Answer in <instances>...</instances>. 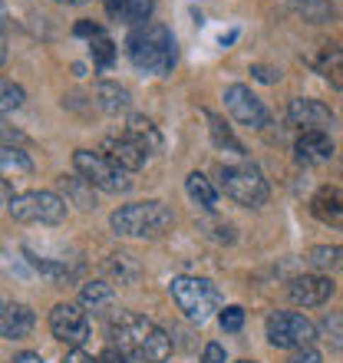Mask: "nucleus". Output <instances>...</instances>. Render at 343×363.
<instances>
[{"instance_id": "38", "label": "nucleus", "mask_w": 343, "mask_h": 363, "mask_svg": "<svg viewBox=\"0 0 343 363\" xmlns=\"http://www.w3.org/2000/svg\"><path fill=\"white\" fill-rule=\"evenodd\" d=\"M63 363H99V360H93V357L86 354L83 347H73L67 357H63Z\"/></svg>"}, {"instance_id": "45", "label": "nucleus", "mask_w": 343, "mask_h": 363, "mask_svg": "<svg viewBox=\"0 0 343 363\" xmlns=\"http://www.w3.org/2000/svg\"><path fill=\"white\" fill-rule=\"evenodd\" d=\"M0 314H4V304H0Z\"/></svg>"}, {"instance_id": "18", "label": "nucleus", "mask_w": 343, "mask_h": 363, "mask_svg": "<svg viewBox=\"0 0 343 363\" xmlns=\"http://www.w3.org/2000/svg\"><path fill=\"white\" fill-rule=\"evenodd\" d=\"M116 301V291L109 281H89V284L79 287V304L86 307V311H93V314H103V311H109Z\"/></svg>"}, {"instance_id": "33", "label": "nucleus", "mask_w": 343, "mask_h": 363, "mask_svg": "<svg viewBox=\"0 0 343 363\" xmlns=\"http://www.w3.org/2000/svg\"><path fill=\"white\" fill-rule=\"evenodd\" d=\"M13 143H27V135L17 133L13 125H7L4 119H0V145H13Z\"/></svg>"}, {"instance_id": "42", "label": "nucleus", "mask_w": 343, "mask_h": 363, "mask_svg": "<svg viewBox=\"0 0 343 363\" xmlns=\"http://www.w3.org/2000/svg\"><path fill=\"white\" fill-rule=\"evenodd\" d=\"M4 60H7V40H4V33H0V67H4Z\"/></svg>"}, {"instance_id": "30", "label": "nucleus", "mask_w": 343, "mask_h": 363, "mask_svg": "<svg viewBox=\"0 0 343 363\" xmlns=\"http://www.w3.org/2000/svg\"><path fill=\"white\" fill-rule=\"evenodd\" d=\"M23 99H27L23 86H17V83H10V79L0 77V113H13V109H20Z\"/></svg>"}, {"instance_id": "12", "label": "nucleus", "mask_w": 343, "mask_h": 363, "mask_svg": "<svg viewBox=\"0 0 343 363\" xmlns=\"http://www.w3.org/2000/svg\"><path fill=\"white\" fill-rule=\"evenodd\" d=\"M287 297L300 307H320L334 297V281L330 274H300L287 284Z\"/></svg>"}, {"instance_id": "41", "label": "nucleus", "mask_w": 343, "mask_h": 363, "mask_svg": "<svg viewBox=\"0 0 343 363\" xmlns=\"http://www.w3.org/2000/svg\"><path fill=\"white\" fill-rule=\"evenodd\" d=\"M13 363H43V360H40V354H30V350H23V354L13 357Z\"/></svg>"}, {"instance_id": "21", "label": "nucleus", "mask_w": 343, "mask_h": 363, "mask_svg": "<svg viewBox=\"0 0 343 363\" xmlns=\"http://www.w3.org/2000/svg\"><path fill=\"white\" fill-rule=\"evenodd\" d=\"M307 261L320 274H334V271H343V248L340 245H317V248H310Z\"/></svg>"}, {"instance_id": "27", "label": "nucleus", "mask_w": 343, "mask_h": 363, "mask_svg": "<svg viewBox=\"0 0 343 363\" xmlns=\"http://www.w3.org/2000/svg\"><path fill=\"white\" fill-rule=\"evenodd\" d=\"M60 185H63V189L73 195V201H77L79 208H96L93 185H89L86 179H79V175H77V179H67V175H63V179H60Z\"/></svg>"}, {"instance_id": "8", "label": "nucleus", "mask_w": 343, "mask_h": 363, "mask_svg": "<svg viewBox=\"0 0 343 363\" xmlns=\"http://www.w3.org/2000/svg\"><path fill=\"white\" fill-rule=\"evenodd\" d=\"M10 218L23 225H60L67 218V201L57 191H23L7 205Z\"/></svg>"}, {"instance_id": "32", "label": "nucleus", "mask_w": 343, "mask_h": 363, "mask_svg": "<svg viewBox=\"0 0 343 363\" xmlns=\"http://www.w3.org/2000/svg\"><path fill=\"white\" fill-rule=\"evenodd\" d=\"M218 320H221V330H228V334H238L241 327H244V307H238V304L225 307Z\"/></svg>"}, {"instance_id": "11", "label": "nucleus", "mask_w": 343, "mask_h": 363, "mask_svg": "<svg viewBox=\"0 0 343 363\" xmlns=\"http://www.w3.org/2000/svg\"><path fill=\"white\" fill-rule=\"evenodd\" d=\"M99 152L106 155V159H113L116 165H123L125 172H139L145 165V159H149V152H145L142 145L135 143L129 133H113L106 135L103 145H99Z\"/></svg>"}, {"instance_id": "35", "label": "nucleus", "mask_w": 343, "mask_h": 363, "mask_svg": "<svg viewBox=\"0 0 343 363\" xmlns=\"http://www.w3.org/2000/svg\"><path fill=\"white\" fill-rule=\"evenodd\" d=\"M201 363H225V347H221V344H205Z\"/></svg>"}, {"instance_id": "31", "label": "nucleus", "mask_w": 343, "mask_h": 363, "mask_svg": "<svg viewBox=\"0 0 343 363\" xmlns=\"http://www.w3.org/2000/svg\"><path fill=\"white\" fill-rule=\"evenodd\" d=\"M317 334H324L327 344L340 350V347H343V317L327 314V317H324V324H320V330H317Z\"/></svg>"}, {"instance_id": "15", "label": "nucleus", "mask_w": 343, "mask_h": 363, "mask_svg": "<svg viewBox=\"0 0 343 363\" xmlns=\"http://www.w3.org/2000/svg\"><path fill=\"white\" fill-rule=\"evenodd\" d=\"M310 211H314L317 221H324L330 228L343 231V189H337V185L317 189L314 199H310Z\"/></svg>"}, {"instance_id": "7", "label": "nucleus", "mask_w": 343, "mask_h": 363, "mask_svg": "<svg viewBox=\"0 0 343 363\" xmlns=\"http://www.w3.org/2000/svg\"><path fill=\"white\" fill-rule=\"evenodd\" d=\"M264 330H267V344L277 347V350H304L320 337L314 320H307L297 311H274L267 317Z\"/></svg>"}, {"instance_id": "43", "label": "nucleus", "mask_w": 343, "mask_h": 363, "mask_svg": "<svg viewBox=\"0 0 343 363\" xmlns=\"http://www.w3.org/2000/svg\"><path fill=\"white\" fill-rule=\"evenodd\" d=\"M53 4H63V7H79V4H86V0H53Z\"/></svg>"}, {"instance_id": "23", "label": "nucleus", "mask_w": 343, "mask_h": 363, "mask_svg": "<svg viewBox=\"0 0 343 363\" xmlns=\"http://www.w3.org/2000/svg\"><path fill=\"white\" fill-rule=\"evenodd\" d=\"M106 271H109L119 284H135V281H139V264H135V258L129 255V251H116V255H109Z\"/></svg>"}, {"instance_id": "22", "label": "nucleus", "mask_w": 343, "mask_h": 363, "mask_svg": "<svg viewBox=\"0 0 343 363\" xmlns=\"http://www.w3.org/2000/svg\"><path fill=\"white\" fill-rule=\"evenodd\" d=\"M317 69L324 73V79L330 83V86L343 89V50L340 47H324V53H320V60H317Z\"/></svg>"}, {"instance_id": "2", "label": "nucleus", "mask_w": 343, "mask_h": 363, "mask_svg": "<svg viewBox=\"0 0 343 363\" xmlns=\"http://www.w3.org/2000/svg\"><path fill=\"white\" fill-rule=\"evenodd\" d=\"M125 53L133 60V67L139 73H152V77H165L175 67V37L162 23H139L133 27L129 40H125Z\"/></svg>"}, {"instance_id": "16", "label": "nucleus", "mask_w": 343, "mask_h": 363, "mask_svg": "<svg viewBox=\"0 0 343 363\" xmlns=\"http://www.w3.org/2000/svg\"><path fill=\"white\" fill-rule=\"evenodd\" d=\"M37 324V317L27 304H4V314H0V337L4 340H27L30 330Z\"/></svg>"}, {"instance_id": "28", "label": "nucleus", "mask_w": 343, "mask_h": 363, "mask_svg": "<svg viewBox=\"0 0 343 363\" xmlns=\"http://www.w3.org/2000/svg\"><path fill=\"white\" fill-rule=\"evenodd\" d=\"M89 50H93V63H96L99 69H109V67H113V60H116V43L106 37V30H103V33H96V37L89 40Z\"/></svg>"}, {"instance_id": "24", "label": "nucleus", "mask_w": 343, "mask_h": 363, "mask_svg": "<svg viewBox=\"0 0 343 363\" xmlns=\"http://www.w3.org/2000/svg\"><path fill=\"white\" fill-rule=\"evenodd\" d=\"M205 119H208V129H211L215 145H218V149H225V152H235V155H241V159H244V145L235 139V133L225 125V119H221V116H215V113H205Z\"/></svg>"}, {"instance_id": "13", "label": "nucleus", "mask_w": 343, "mask_h": 363, "mask_svg": "<svg viewBox=\"0 0 343 363\" xmlns=\"http://www.w3.org/2000/svg\"><path fill=\"white\" fill-rule=\"evenodd\" d=\"M287 119L300 129H320L327 133L330 125H334V113H330V106H324L320 99H307V96H297L291 99L287 106Z\"/></svg>"}, {"instance_id": "5", "label": "nucleus", "mask_w": 343, "mask_h": 363, "mask_svg": "<svg viewBox=\"0 0 343 363\" xmlns=\"http://www.w3.org/2000/svg\"><path fill=\"white\" fill-rule=\"evenodd\" d=\"M218 182L225 195L235 199L238 205L244 208H261L271 195L267 189V179L261 175V169L251 162H241V165H218Z\"/></svg>"}, {"instance_id": "3", "label": "nucleus", "mask_w": 343, "mask_h": 363, "mask_svg": "<svg viewBox=\"0 0 343 363\" xmlns=\"http://www.w3.org/2000/svg\"><path fill=\"white\" fill-rule=\"evenodd\" d=\"M172 208L165 201H129V205H119L113 211V225L116 235H123V238H159L162 231L172 228Z\"/></svg>"}, {"instance_id": "44", "label": "nucleus", "mask_w": 343, "mask_h": 363, "mask_svg": "<svg viewBox=\"0 0 343 363\" xmlns=\"http://www.w3.org/2000/svg\"><path fill=\"white\" fill-rule=\"evenodd\" d=\"M241 363H254V360H241Z\"/></svg>"}, {"instance_id": "37", "label": "nucleus", "mask_w": 343, "mask_h": 363, "mask_svg": "<svg viewBox=\"0 0 343 363\" xmlns=\"http://www.w3.org/2000/svg\"><path fill=\"white\" fill-rule=\"evenodd\" d=\"M99 363H129V357H125L119 347H106L103 357H99Z\"/></svg>"}, {"instance_id": "25", "label": "nucleus", "mask_w": 343, "mask_h": 363, "mask_svg": "<svg viewBox=\"0 0 343 363\" xmlns=\"http://www.w3.org/2000/svg\"><path fill=\"white\" fill-rule=\"evenodd\" d=\"M33 162L27 152H20L17 145H0V175H30Z\"/></svg>"}, {"instance_id": "17", "label": "nucleus", "mask_w": 343, "mask_h": 363, "mask_svg": "<svg viewBox=\"0 0 343 363\" xmlns=\"http://www.w3.org/2000/svg\"><path fill=\"white\" fill-rule=\"evenodd\" d=\"M96 103L99 109L109 116H119V113H129V106H133V93L113 79H103V83H96Z\"/></svg>"}, {"instance_id": "10", "label": "nucleus", "mask_w": 343, "mask_h": 363, "mask_svg": "<svg viewBox=\"0 0 343 363\" xmlns=\"http://www.w3.org/2000/svg\"><path fill=\"white\" fill-rule=\"evenodd\" d=\"M225 106H228V113L235 123L248 125V129H264L271 123V113H267V106L251 93L244 83H231L225 89Z\"/></svg>"}, {"instance_id": "4", "label": "nucleus", "mask_w": 343, "mask_h": 363, "mask_svg": "<svg viewBox=\"0 0 343 363\" xmlns=\"http://www.w3.org/2000/svg\"><path fill=\"white\" fill-rule=\"evenodd\" d=\"M169 291H172V297H175L179 311L189 317V320H195V324H205L221 307V291L211 284L208 277H189V274L172 277Z\"/></svg>"}, {"instance_id": "20", "label": "nucleus", "mask_w": 343, "mask_h": 363, "mask_svg": "<svg viewBox=\"0 0 343 363\" xmlns=\"http://www.w3.org/2000/svg\"><path fill=\"white\" fill-rule=\"evenodd\" d=\"M185 191L191 195V201H198L205 211H215V205H218V189L211 185L208 175L201 172H191L189 179H185Z\"/></svg>"}, {"instance_id": "39", "label": "nucleus", "mask_w": 343, "mask_h": 363, "mask_svg": "<svg viewBox=\"0 0 343 363\" xmlns=\"http://www.w3.org/2000/svg\"><path fill=\"white\" fill-rule=\"evenodd\" d=\"M13 199H17V195H13V185H10V182L0 175V208H4V205H10Z\"/></svg>"}, {"instance_id": "14", "label": "nucleus", "mask_w": 343, "mask_h": 363, "mask_svg": "<svg viewBox=\"0 0 343 363\" xmlns=\"http://www.w3.org/2000/svg\"><path fill=\"white\" fill-rule=\"evenodd\" d=\"M294 152L304 165H324L334 159V139H330V133H320V129H300Z\"/></svg>"}, {"instance_id": "34", "label": "nucleus", "mask_w": 343, "mask_h": 363, "mask_svg": "<svg viewBox=\"0 0 343 363\" xmlns=\"http://www.w3.org/2000/svg\"><path fill=\"white\" fill-rule=\"evenodd\" d=\"M287 363H324V357L317 354L314 347H304V350H294L287 357Z\"/></svg>"}, {"instance_id": "19", "label": "nucleus", "mask_w": 343, "mask_h": 363, "mask_svg": "<svg viewBox=\"0 0 343 363\" xmlns=\"http://www.w3.org/2000/svg\"><path fill=\"white\" fill-rule=\"evenodd\" d=\"M125 133L133 135L135 143L142 145L149 155L162 149V135H159V129L152 125V119H145V116H129V125H125Z\"/></svg>"}, {"instance_id": "40", "label": "nucleus", "mask_w": 343, "mask_h": 363, "mask_svg": "<svg viewBox=\"0 0 343 363\" xmlns=\"http://www.w3.org/2000/svg\"><path fill=\"white\" fill-rule=\"evenodd\" d=\"M251 73H254V79H261V83H277V77H281V73H274L271 67H254Z\"/></svg>"}, {"instance_id": "1", "label": "nucleus", "mask_w": 343, "mask_h": 363, "mask_svg": "<svg viewBox=\"0 0 343 363\" xmlns=\"http://www.w3.org/2000/svg\"><path fill=\"white\" fill-rule=\"evenodd\" d=\"M116 347L123 350L125 357L142 363H165L172 357V337L165 334L162 327L149 320L142 314H133V311H119L109 327Z\"/></svg>"}, {"instance_id": "29", "label": "nucleus", "mask_w": 343, "mask_h": 363, "mask_svg": "<svg viewBox=\"0 0 343 363\" xmlns=\"http://www.w3.org/2000/svg\"><path fill=\"white\" fill-rule=\"evenodd\" d=\"M23 255H27V261L33 264V268L40 271V274H47V277H53V281H67L73 271L67 268V264H60V261H50V258H40V255H33L30 248H23Z\"/></svg>"}, {"instance_id": "26", "label": "nucleus", "mask_w": 343, "mask_h": 363, "mask_svg": "<svg viewBox=\"0 0 343 363\" xmlns=\"http://www.w3.org/2000/svg\"><path fill=\"white\" fill-rule=\"evenodd\" d=\"M291 7L310 23H330L337 17V10L330 0H291Z\"/></svg>"}, {"instance_id": "36", "label": "nucleus", "mask_w": 343, "mask_h": 363, "mask_svg": "<svg viewBox=\"0 0 343 363\" xmlns=\"http://www.w3.org/2000/svg\"><path fill=\"white\" fill-rule=\"evenodd\" d=\"M73 33H77V37H89V40H93L96 33H103V27H99V23H89V20H79L77 27H73Z\"/></svg>"}, {"instance_id": "9", "label": "nucleus", "mask_w": 343, "mask_h": 363, "mask_svg": "<svg viewBox=\"0 0 343 363\" xmlns=\"http://www.w3.org/2000/svg\"><path fill=\"white\" fill-rule=\"evenodd\" d=\"M50 334L67 347H83L89 340V317L79 304L63 301L50 311Z\"/></svg>"}, {"instance_id": "6", "label": "nucleus", "mask_w": 343, "mask_h": 363, "mask_svg": "<svg viewBox=\"0 0 343 363\" xmlns=\"http://www.w3.org/2000/svg\"><path fill=\"white\" fill-rule=\"evenodd\" d=\"M73 169L79 179H86L93 189L109 191V195H123L133 189V179L123 165H116L113 159H106L103 152H89V149H77L73 152Z\"/></svg>"}]
</instances>
